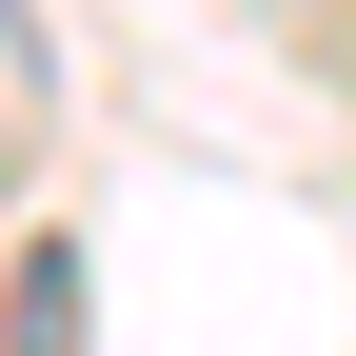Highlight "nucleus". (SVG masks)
<instances>
[{
  "label": "nucleus",
  "instance_id": "f03ea898",
  "mask_svg": "<svg viewBox=\"0 0 356 356\" xmlns=\"http://www.w3.org/2000/svg\"><path fill=\"white\" fill-rule=\"evenodd\" d=\"M40 119H60V60H40V20L0 0V159H40Z\"/></svg>",
  "mask_w": 356,
  "mask_h": 356
},
{
  "label": "nucleus",
  "instance_id": "f257e3e1",
  "mask_svg": "<svg viewBox=\"0 0 356 356\" xmlns=\"http://www.w3.org/2000/svg\"><path fill=\"white\" fill-rule=\"evenodd\" d=\"M0 356H99V277H79V238H20V277H0Z\"/></svg>",
  "mask_w": 356,
  "mask_h": 356
}]
</instances>
